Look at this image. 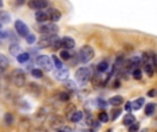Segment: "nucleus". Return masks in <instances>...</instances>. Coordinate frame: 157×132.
I'll return each mask as SVG.
<instances>
[{
  "mask_svg": "<svg viewBox=\"0 0 157 132\" xmlns=\"http://www.w3.org/2000/svg\"><path fill=\"white\" fill-rule=\"evenodd\" d=\"M124 110H126L127 113H130L131 110H132V103H131V102H127L126 106H124Z\"/></svg>",
  "mask_w": 157,
  "mask_h": 132,
  "instance_id": "obj_37",
  "label": "nucleus"
},
{
  "mask_svg": "<svg viewBox=\"0 0 157 132\" xmlns=\"http://www.w3.org/2000/svg\"><path fill=\"white\" fill-rule=\"evenodd\" d=\"M97 70H98L99 73L108 72V70H109V64L106 62V61H102V62H99V64L97 65Z\"/></svg>",
  "mask_w": 157,
  "mask_h": 132,
  "instance_id": "obj_18",
  "label": "nucleus"
},
{
  "mask_svg": "<svg viewBox=\"0 0 157 132\" xmlns=\"http://www.w3.org/2000/svg\"><path fill=\"white\" fill-rule=\"evenodd\" d=\"M15 30H17V33H18L19 36H22V37H26L28 33H29L28 26L25 25V22H22V21H21V19L15 21Z\"/></svg>",
  "mask_w": 157,
  "mask_h": 132,
  "instance_id": "obj_7",
  "label": "nucleus"
},
{
  "mask_svg": "<svg viewBox=\"0 0 157 132\" xmlns=\"http://www.w3.org/2000/svg\"><path fill=\"white\" fill-rule=\"evenodd\" d=\"M98 105L101 106V107H105V106H106V102H105V100H101V99H99L98 100Z\"/></svg>",
  "mask_w": 157,
  "mask_h": 132,
  "instance_id": "obj_39",
  "label": "nucleus"
},
{
  "mask_svg": "<svg viewBox=\"0 0 157 132\" xmlns=\"http://www.w3.org/2000/svg\"><path fill=\"white\" fill-rule=\"evenodd\" d=\"M25 1H26V0H17V3H18V4H23Z\"/></svg>",
  "mask_w": 157,
  "mask_h": 132,
  "instance_id": "obj_42",
  "label": "nucleus"
},
{
  "mask_svg": "<svg viewBox=\"0 0 157 132\" xmlns=\"http://www.w3.org/2000/svg\"><path fill=\"white\" fill-rule=\"evenodd\" d=\"M55 39H57V35H55V36H44V37H41V40L39 41V47H40V48L50 47L53 43H54Z\"/></svg>",
  "mask_w": 157,
  "mask_h": 132,
  "instance_id": "obj_10",
  "label": "nucleus"
},
{
  "mask_svg": "<svg viewBox=\"0 0 157 132\" xmlns=\"http://www.w3.org/2000/svg\"><path fill=\"white\" fill-rule=\"evenodd\" d=\"M4 123L6 125H13L14 123V116L11 113H6L4 114Z\"/></svg>",
  "mask_w": 157,
  "mask_h": 132,
  "instance_id": "obj_26",
  "label": "nucleus"
},
{
  "mask_svg": "<svg viewBox=\"0 0 157 132\" xmlns=\"http://www.w3.org/2000/svg\"><path fill=\"white\" fill-rule=\"evenodd\" d=\"M121 114V110H119V109H116V110H113V113H112V120H116L119 116Z\"/></svg>",
  "mask_w": 157,
  "mask_h": 132,
  "instance_id": "obj_36",
  "label": "nucleus"
},
{
  "mask_svg": "<svg viewBox=\"0 0 157 132\" xmlns=\"http://www.w3.org/2000/svg\"><path fill=\"white\" fill-rule=\"evenodd\" d=\"M36 64L44 70H53V59H50L47 55H40L36 59Z\"/></svg>",
  "mask_w": 157,
  "mask_h": 132,
  "instance_id": "obj_6",
  "label": "nucleus"
},
{
  "mask_svg": "<svg viewBox=\"0 0 157 132\" xmlns=\"http://www.w3.org/2000/svg\"><path fill=\"white\" fill-rule=\"evenodd\" d=\"M1 23V22H0ZM0 37H6V32H3V29H1V25H0Z\"/></svg>",
  "mask_w": 157,
  "mask_h": 132,
  "instance_id": "obj_40",
  "label": "nucleus"
},
{
  "mask_svg": "<svg viewBox=\"0 0 157 132\" xmlns=\"http://www.w3.org/2000/svg\"><path fill=\"white\" fill-rule=\"evenodd\" d=\"M29 91L33 92L35 95H39L40 94V87L37 85V84H29Z\"/></svg>",
  "mask_w": 157,
  "mask_h": 132,
  "instance_id": "obj_29",
  "label": "nucleus"
},
{
  "mask_svg": "<svg viewBox=\"0 0 157 132\" xmlns=\"http://www.w3.org/2000/svg\"><path fill=\"white\" fill-rule=\"evenodd\" d=\"M67 76H69V70H67V69H65V68L57 69V70L54 72V77L57 78V80H59V81H66Z\"/></svg>",
  "mask_w": 157,
  "mask_h": 132,
  "instance_id": "obj_9",
  "label": "nucleus"
},
{
  "mask_svg": "<svg viewBox=\"0 0 157 132\" xmlns=\"http://www.w3.org/2000/svg\"><path fill=\"white\" fill-rule=\"evenodd\" d=\"M92 77V72L90 68H80L76 70V80L80 83H87Z\"/></svg>",
  "mask_w": 157,
  "mask_h": 132,
  "instance_id": "obj_4",
  "label": "nucleus"
},
{
  "mask_svg": "<svg viewBox=\"0 0 157 132\" xmlns=\"http://www.w3.org/2000/svg\"><path fill=\"white\" fill-rule=\"evenodd\" d=\"M0 64H1V65H4V66H7V65L10 64L9 59H7V58H6V56H4L3 54H0Z\"/></svg>",
  "mask_w": 157,
  "mask_h": 132,
  "instance_id": "obj_35",
  "label": "nucleus"
},
{
  "mask_svg": "<svg viewBox=\"0 0 157 132\" xmlns=\"http://www.w3.org/2000/svg\"><path fill=\"white\" fill-rule=\"evenodd\" d=\"M51 47H53V50H58V48H61V47H62V40H59V39H55L54 43L51 44Z\"/></svg>",
  "mask_w": 157,
  "mask_h": 132,
  "instance_id": "obj_31",
  "label": "nucleus"
},
{
  "mask_svg": "<svg viewBox=\"0 0 157 132\" xmlns=\"http://www.w3.org/2000/svg\"><path fill=\"white\" fill-rule=\"evenodd\" d=\"M131 73H132V77H134L135 80H141V78H142V70H141L139 68L134 69Z\"/></svg>",
  "mask_w": 157,
  "mask_h": 132,
  "instance_id": "obj_28",
  "label": "nucleus"
},
{
  "mask_svg": "<svg viewBox=\"0 0 157 132\" xmlns=\"http://www.w3.org/2000/svg\"><path fill=\"white\" fill-rule=\"evenodd\" d=\"M11 80L15 84V87H22L26 81V76H25V72L21 70V69H15L11 73Z\"/></svg>",
  "mask_w": 157,
  "mask_h": 132,
  "instance_id": "obj_3",
  "label": "nucleus"
},
{
  "mask_svg": "<svg viewBox=\"0 0 157 132\" xmlns=\"http://www.w3.org/2000/svg\"><path fill=\"white\" fill-rule=\"evenodd\" d=\"M25 39H26L28 44H33V43L36 41V36H35V35H32V33H28V36L25 37Z\"/></svg>",
  "mask_w": 157,
  "mask_h": 132,
  "instance_id": "obj_32",
  "label": "nucleus"
},
{
  "mask_svg": "<svg viewBox=\"0 0 157 132\" xmlns=\"http://www.w3.org/2000/svg\"><path fill=\"white\" fill-rule=\"evenodd\" d=\"M109 132H110V131H109Z\"/></svg>",
  "mask_w": 157,
  "mask_h": 132,
  "instance_id": "obj_45",
  "label": "nucleus"
},
{
  "mask_svg": "<svg viewBox=\"0 0 157 132\" xmlns=\"http://www.w3.org/2000/svg\"><path fill=\"white\" fill-rule=\"evenodd\" d=\"M21 52H22V51H21V47H19L18 44H11V46H10V54L11 55L17 56V55H19Z\"/></svg>",
  "mask_w": 157,
  "mask_h": 132,
  "instance_id": "obj_20",
  "label": "nucleus"
},
{
  "mask_svg": "<svg viewBox=\"0 0 157 132\" xmlns=\"http://www.w3.org/2000/svg\"><path fill=\"white\" fill-rule=\"evenodd\" d=\"M40 33L43 36H55L58 33V26L55 23H43L40 26Z\"/></svg>",
  "mask_w": 157,
  "mask_h": 132,
  "instance_id": "obj_5",
  "label": "nucleus"
},
{
  "mask_svg": "<svg viewBox=\"0 0 157 132\" xmlns=\"http://www.w3.org/2000/svg\"><path fill=\"white\" fill-rule=\"evenodd\" d=\"M4 69H6L4 65H1V64H0V73H3V72H4Z\"/></svg>",
  "mask_w": 157,
  "mask_h": 132,
  "instance_id": "obj_41",
  "label": "nucleus"
},
{
  "mask_svg": "<svg viewBox=\"0 0 157 132\" xmlns=\"http://www.w3.org/2000/svg\"><path fill=\"white\" fill-rule=\"evenodd\" d=\"M53 64H54V66H55L57 69H62V68H63L62 59H61V58H58L57 55H53Z\"/></svg>",
  "mask_w": 157,
  "mask_h": 132,
  "instance_id": "obj_22",
  "label": "nucleus"
},
{
  "mask_svg": "<svg viewBox=\"0 0 157 132\" xmlns=\"http://www.w3.org/2000/svg\"><path fill=\"white\" fill-rule=\"evenodd\" d=\"M144 105H145V99L144 98H138L136 100L132 102V110H139Z\"/></svg>",
  "mask_w": 157,
  "mask_h": 132,
  "instance_id": "obj_19",
  "label": "nucleus"
},
{
  "mask_svg": "<svg viewBox=\"0 0 157 132\" xmlns=\"http://www.w3.org/2000/svg\"><path fill=\"white\" fill-rule=\"evenodd\" d=\"M59 56H61V59H63V61H67V59H70L72 58V55H70V52L65 48V50H62L61 52H59Z\"/></svg>",
  "mask_w": 157,
  "mask_h": 132,
  "instance_id": "obj_25",
  "label": "nucleus"
},
{
  "mask_svg": "<svg viewBox=\"0 0 157 132\" xmlns=\"http://www.w3.org/2000/svg\"><path fill=\"white\" fill-rule=\"evenodd\" d=\"M31 73H32V76H33V77H36V78L43 77V70H40V69H32Z\"/></svg>",
  "mask_w": 157,
  "mask_h": 132,
  "instance_id": "obj_30",
  "label": "nucleus"
},
{
  "mask_svg": "<svg viewBox=\"0 0 157 132\" xmlns=\"http://www.w3.org/2000/svg\"><path fill=\"white\" fill-rule=\"evenodd\" d=\"M98 120L101 121V123H108L109 121V116L106 112H101V113L98 114Z\"/></svg>",
  "mask_w": 157,
  "mask_h": 132,
  "instance_id": "obj_27",
  "label": "nucleus"
},
{
  "mask_svg": "<svg viewBox=\"0 0 157 132\" xmlns=\"http://www.w3.org/2000/svg\"><path fill=\"white\" fill-rule=\"evenodd\" d=\"M29 59V54L28 52H21L19 55H17V61H18L19 64H23V62H26Z\"/></svg>",
  "mask_w": 157,
  "mask_h": 132,
  "instance_id": "obj_24",
  "label": "nucleus"
},
{
  "mask_svg": "<svg viewBox=\"0 0 157 132\" xmlns=\"http://www.w3.org/2000/svg\"><path fill=\"white\" fill-rule=\"evenodd\" d=\"M94 48L91 46H83L80 48V51H79V59H80V62H83V64H87V62H90L92 58H94Z\"/></svg>",
  "mask_w": 157,
  "mask_h": 132,
  "instance_id": "obj_2",
  "label": "nucleus"
},
{
  "mask_svg": "<svg viewBox=\"0 0 157 132\" xmlns=\"http://www.w3.org/2000/svg\"><path fill=\"white\" fill-rule=\"evenodd\" d=\"M10 14L6 11H0V22L1 23H9L10 22Z\"/></svg>",
  "mask_w": 157,
  "mask_h": 132,
  "instance_id": "obj_21",
  "label": "nucleus"
},
{
  "mask_svg": "<svg viewBox=\"0 0 157 132\" xmlns=\"http://www.w3.org/2000/svg\"><path fill=\"white\" fill-rule=\"evenodd\" d=\"M124 102V99H123V96L120 95H116V96H113V98H110L109 99V105H112V106H120L121 103Z\"/></svg>",
  "mask_w": 157,
  "mask_h": 132,
  "instance_id": "obj_15",
  "label": "nucleus"
},
{
  "mask_svg": "<svg viewBox=\"0 0 157 132\" xmlns=\"http://www.w3.org/2000/svg\"><path fill=\"white\" fill-rule=\"evenodd\" d=\"M138 129H139V124L138 123H134L132 125H130L128 132H138Z\"/></svg>",
  "mask_w": 157,
  "mask_h": 132,
  "instance_id": "obj_33",
  "label": "nucleus"
},
{
  "mask_svg": "<svg viewBox=\"0 0 157 132\" xmlns=\"http://www.w3.org/2000/svg\"><path fill=\"white\" fill-rule=\"evenodd\" d=\"M62 40V47L63 48H66V50H70V48H73L75 47V40H73L72 37H69V36H65V37H62L61 39Z\"/></svg>",
  "mask_w": 157,
  "mask_h": 132,
  "instance_id": "obj_13",
  "label": "nucleus"
},
{
  "mask_svg": "<svg viewBox=\"0 0 157 132\" xmlns=\"http://www.w3.org/2000/svg\"><path fill=\"white\" fill-rule=\"evenodd\" d=\"M142 65H144V72L148 74L149 77H152L154 74V70H156L157 66V56L153 52H146V54L142 55Z\"/></svg>",
  "mask_w": 157,
  "mask_h": 132,
  "instance_id": "obj_1",
  "label": "nucleus"
},
{
  "mask_svg": "<svg viewBox=\"0 0 157 132\" xmlns=\"http://www.w3.org/2000/svg\"><path fill=\"white\" fill-rule=\"evenodd\" d=\"M58 132H72V129H70V128H69V127H62V128H61V129H59Z\"/></svg>",
  "mask_w": 157,
  "mask_h": 132,
  "instance_id": "obj_38",
  "label": "nucleus"
},
{
  "mask_svg": "<svg viewBox=\"0 0 157 132\" xmlns=\"http://www.w3.org/2000/svg\"><path fill=\"white\" fill-rule=\"evenodd\" d=\"M3 7V0H0V8Z\"/></svg>",
  "mask_w": 157,
  "mask_h": 132,
  "instance_id": "obj_43",
  "label": "nucleus"
},
{
  "mask_svg": "<svg viewBox=\"0 0 157 132\" xmlns=\"http://www.w3.org/2000/svg\"><path fill=\"white\" fill-rule=\"evenodd\" d=\"M85 132H87V131H85Z\"/></svg>",
  "mask_w": 157,
  "mask_h": 132,
  "instance_id": "obj_44",
  "label": "nucleus"
},
{
  "mask_svg": "<svg viewBox=\"0 0 157 132\" xmlns=\"http://www.w3.org/2000/svg\"><path fill=\"white\" fill-rule=\"evenodd\" d=\"M134 123H135V117L131 113H128V114H126V116H124V119H123V125L130 127V125H132Z\"/></svg>",
  "mask_w": 157,
  "mask_h": 132,
  "instance_id": "obj_16",
  "label": "nucleus"
},
{
  "mask_svg": "<svg viewBox=\"0 0 157 132\" xmlns=\"http://www.w3.org/2000/svg\"><path fill=\"white\" fill-rule=\"evenodd\" d=\"M57 98H58V100H61V102H69V99H70V95L67 94V92H59L58 95H57Z\"/></svg>",
  "mask_w": 157,
  "mask_h": 132,
  "instance_id": "obj_23",
  "label": "nucleus"
},
{
  "mask_svg": "<svg viewBox=\"0 0 157 132\" xmlns=\"http://www.w3.org/2000/svg\"><path fill=\"white\" fill-rule=\"evenodd\" d=\"M29 7L33 10H44L48 7V1L47 0H31Z\"/></svg>",
  "mask_w": 157,
  "mask_h": 132,
  "instance_id": "obj_8",
  "label": "nucleus"
},
{
  "mask_svg": "<svg viewBox=\"0 0 157 132\" xmlns=\"http://www.w3.org/2000/svg\"><path fill=\"white\" fill-rule=\"evenodd\" d=\"M36 21L37 22H40V23H45L47 21L50 19L48 17V11H44V10H37L36 11Z\"/></svg>",
  "mask_w": 157,
  "mask_h": 132,
  "instance_id": "obj_11",
  "label": "nucleus"
},
{
  "mask_svg": "<svg viewBox=\"0 0 157 132\" xmlns=\"http://www.w3.org/2000/svg\"><path fill=\"white\" fill-rule=\"evenodd\" d=\"M69 120H70L72 123H79V121H81V120H83V112H80V110H75V112L70 114Z\"/></svg>",
  "mask_w": 157,
  "mask_h": 132,
  "instance_id": "obj_14",
  "label": "nucleus"
},
{
  "mask_svg": "<svg viewBox=\"0 0 157 132\" xmlns=\"http://www.w3.org/2000/svg\"><path fill=\"white\" fill-rule=\"evenodd\" d=\"M156 112V103H148L145 106V114L146 116H153Z\"/></svg>",
  "mask_w": 157,
  "mask_h": 132,
  "instance_id": "obj_17",
  "label": "nucleus"
},
{
  "mask_svg": "<svg viewBox=\"0 0 157 132\" xmlns=\"http://www.w3.org/2000/svg\"><path fill=\"white\" fill-rule=\"evenodd\" d=\"M48 17H50V21H51V22H58L59 19H61V13H59V10H57V8H50Z\"/></svg>",
  "mask_w": 157,
  "mask_h": 132,
  "instance_id": "obj_12",
  "label": "nucleus"
},
{
  "mask_svg": "<svg viewBox=\"0 0 157 132\" xmlns=\"http://www.w3.org/2000/svg\"><path fill=\"white\" fill-rule=\"evenodd\" d=\"M65 85H66L70 91H76V85H75V83L73 81H66L65 83Z\"/></svg>",
  "mask_w": 157,
  "mask_h": 132,
  "instance_id": "obj_34",
  "label": "nucleus"
}]
</instances>
